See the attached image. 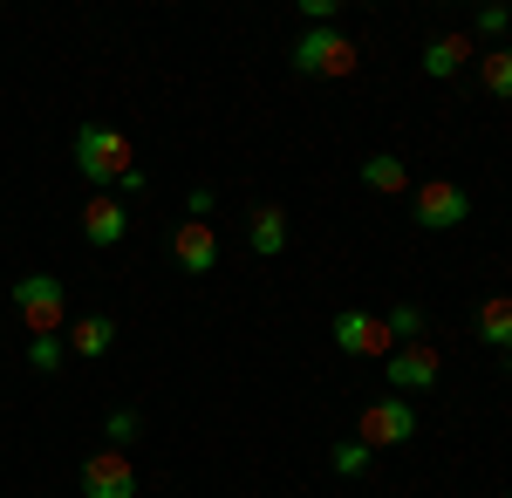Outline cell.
Masks as SVG:
<instances>
[{
    "instance_id": "9c48e42d",
    "label": "cell",
    "mask_w": 512,
    "mask_h": 498,
    "mask_svg": "<svg viewBox=\"0 0 512 498\" xmlns=\"http://www.w3.org/2000/svg\"><path fill=\"white\" fill-rule=\"evenodd\" d=\"M171 260H178V273H192V280L219 273V232L198 226V219H185V226L171 232Z\"/></svg>"
},
{
    "instance_id": "8992f818",
    "label": "cell",
    "mask_w": 512,
    "mask_h": 498,
    "mask_svg": "<svg viewBox=\"0 0 512 498\" xmlns=\"http://www.w3.org/2000/svg\"><path fill=\"white\" fill-rule=\"evenodd\" d=\"M335 348H342V355H362V362H383L396 342H390V328H383V314L342 307V314H335Z\"/></svg>"
},
{
    "instance_id": "6da1fadb",
    "label": "cell",
    "mask_w": 512,
    "mask_h": 498,
    "mask_svg": "<svg viewBox=\"0 0 512 498\" xmlns=\"http://www.w3.org/2000/svg\"><path fill=\"white\" fill-rule=\"evenodd\" d=\"M287 62H294V76H308V82H349L362 69V48L342 28H308V35H294Z\"/></svg>"
},
{
    "instance_id": "7402d4cb",
    "label": "cell",
    "mask_w": 512,
    "mask_h": 498,
    "mask_svg": "<svg viewBox=\"0 0 512 498\" xmlns=\"http://www.w3.org/2000/svg\"><path fill=\"white\" fill-rule=\"evenodd\" d=\"M506 28H512V7H499V0L478 7V35H506Z\"/></svg>"
},
{
    "instance_id": "d4e9b609",
    "label": "cell",
    "mask_w": 512,
    "mask_h": 498,
    "mask_svg": "<svg viewBox=\"0 0 512 498\" xmlns=\"http://www.w3.org/2000/svg\"><path fill=\"white\" fill-rule=\"evenodd\" d=\"M506 498H512V492H506Z\"/></svg>"
},
{
    "instance_id": "9a60e30c",
    "label": "cell",
    "mask_w": 512,
    "mask_h": 498,
    "mask_svg": "<svg viewBox=\"0 0 512 498\" xmlns=\"http://www.w3.org/2000/svg\"><path fill=\"white\" fill-rule=\"evenodd\" d=\"M69 348H76L82 362H103V355L117 348V321H110V314H82L76 328H69Z\"/></svg>"
},
{
    "instance_id": "3957f363",
    "label": "cell",
    "mask_w": 512,
    "mask_h": 498,
    "mask_svg": "<svg viewBox=\"0 0 512 498\" xmlns=\"http://www.w3.org/2000/svg\"><path fill=\"white\" fill-rule=\"evenodd\" d=\"M7 301L21 307L28 335H55V328L69 321V294H62V280H55V273H21Z\"/></svg>"
},
{
    "instance_id": "d6986e66",
    "label": "cell",
    "mask_w": 512,
    "mask_h": 498,
    "mask_svg": "<svg viewBox=\"0 0 512 498\" xmlns=\"http://www.w3.org/2000/svg\"><path fill=\"white\" fill-rule=\"evenodd\" d=\"M328 464H335V471H342V478H362V471H369V464H376V451H369V444H355V437H342V444H335V451H328Z\"/></svg>"
},
{
    "instance_id": "4fadbf2b",
    "label": "cell",
    "mask_w": 512,
    "mask_h": 498,
    "mask_svg": "<svg viewBox=\"0 0 512 498\" xmlns=\"http://www.w3.org/2000/svg\"><path fill=\"white\" fill-rule=\"evenodd\" d=\"M246 246H253L260 260H280V253H287V212H280V205H253V219H246Z\"/></svg>"
},
{
    "instance_id": "603a6c76",
    "label": "cell",
    "mask_w": 512,
    "mask_h": 498,
    "mask_svg": "<svg viewBox=\"0 0 512 498\" xmlns=\"http://www.w3.org/2000/svg\"><path fill=\"white\" fill-rule=\"evenodd\" d=\"M301 21L308 28H335V0H301Z\"/></svg>"
},
{
    "instance_id": "277c9868",
    "label": "cell",
    "mask_w": 512,
    "mask_h": 498,
    "mask_svg": "<svg viewBox=\"0 0 512 498\" xmlns=\"http://www.w3.org/2000/svg\"><path fill=\"white\" fill-rule=\"evenodd\" d=\"M410 437H417V403L410 396H383L355 417V444H369V451H396Z\"/></svg>"
},
{
    "instance_id": "44dd1931",
    "label": "cell",
    "mask_w": 512,
    "mask_h": 498,
    "mask_svg": "<svg viewBox=\"0 0 512 498\" xmlns=\"http://www.w3.org/2000/svg\"><path fill=\"white\" fill-rule=\"evenodd\" d=\"M212 212H219V192H212V185H192V192H185V219L212 226Z\"/></svg>"
},
{
    "instance_id": "2e32d148",
    "label": "cell",
    "mask_w": 512,
    "mask_h": 498,
    "mask_svg": "<svg viewBox=\"0 0 512 498\" xmlns=\"http://www.w3.org/2000/svg\"><path fill=\"white\" fill-rule=\"evenodd\" d=\"M383 328H390L396 348H403V342H424V335H431V314H424L417 301H403V307H390V314H383Z\"/></svg>"
},
{
    "instance_id": "e0dca14e",
    "label": "cell",
    "mask_w": 512,
    "mask_h": 498,
    "mask_svg": "<svg viewBox=\"0 0 512 498\" xmlns=\"http://www.w3.org/2000/svg\"><path fill=\"white\" fill-rule=\"evenodd\" d=\"M478 82H485L499 103H512V48H492V55L478 62Z\"/></svg>"
},
{
    "instance_id": "7c38bea8",
    "label": "cell",
    "mask_w": 512,
    "mask_h": 498,
    "mask_svg": "<svg viewBox=\"0 0 512 498\" xmlns=\"http://www.w3.org/2000/svg\"><path fill=\"white\" fill-rule=\"evenodd\" d=\"M478 342L492 348V355H506V369H512V294H492V301H478Z\"/></svg>"
},
{
    "instance_id": "ba28073f",
    "label": "cell",
    "mask_w": 512,
    "mask_h": 498,
    "mask_svg": "<svg viewBox=\"0 0 512 498\" xmlns=\"http://www.w3.org/2000/svg\"><path fill=\"white\" fill-rule=\"evenodd\" d=\"M82 239H89L96 253L123 246V239H130V212H123V198H110V192L82 198Z\"/></svg>"
},
{
    "instance_id": "7a4b0ae2",
    "label": "cell",
    "mask_w": 512,
    "mask_h": 498,
    "mask_svg": "<svg viewBox=\"0 0 512 498\" xmlns=\"http://www.w3.org/2000/svg\"><path fill=\"white\" fill-rule=\"evenodd\" d=\"M130 164H137V151H130L123 130H110V123H82L76 130V171L89 178V192H117V178Z\"/></svg>"
},
{
    "instance_id": "cb8c5ba5",
    "label": "cell",
    "mask_w": 512,
    "mask_h": 498,
    "mask_svg": "<svg viewBox=\"0 0 512 498\" xmlns=\"http://www.w3.org/2000/svg\"><path fill=\"white\" fill-rule=\"evenodd\" d=\"M137 192H144V164H130V171L117 178V192H110V198H137Z\"/></svg>"
},
{
    "instance_id": "30bf717a",
    "label": "cell",
    "mask_w": 512,
    "mask_h": 498,
    "mask_svg": "<svg viewBox=\"0 0 512 498\" xmlns=\"http://www.w3.org/2000/svg\"><path fill=\"white\" fill-rule=\"evenodd\" d=\"M437 348L431 342H403V348H390L383 355V376H390L396 389H437Z\"/></svg>"
},
{
    "instance_id": "5bb4252c",
    "label": "cell",
    "mask_w": 512,
    "mask_h": 498,
    "mask_svg": "<svg viewBox=\"0 0 512 498\" xmlns=\"http://www.w3.org/2000/svg\"><path fill=\"white\" fill-rule=\"evenodd\" d=\"M362 185H369V192H383V198H410V164L390 157V151L362 157Z\"/></svg>"
},
{
    "instance_id": "ac0fdd59",
    "label": "cell",
    "mask_w": 512,
    "mask_h": 498,
    "mask_svg": "<svg viewBox=\"0 0 512 498\" xmlns=\"http://www.w3.org/2000/svg\"><path fill=\"white\" fill-rule=\"evenodd\" d=\"M62 362H69V348H62V335H35V342H28V369H35V376H55Z\"/></svg>"
},
{
    "instance_id": "8fae6325",
    "label": "cell",
    "mask_w": 512,
    "mask_h": 498,
    "mask_svg": "<svg viewBox=\"0 0 512 498\" xmlns=\"http://www.w3.org/2000/svg\"><path fill=\"white\" fill-rule=\"evenodd\" d=\"M424 76L431 82H458L465 69H472V35H437V41H424Z\"/></svg>"
},
{
    "instance_id": "5b68a950",
    "label": "cell",
    "mask_w": 512,
    "mask_h": 498,
    "mask_svg": "<svg viewBox=\"0 0 512 498\" xmlns=\"http://www.w3.org/2000/svg\"><path fill=\"white\" fill-rule=\"evenodd\" d=\"M410 219H417L424 232H458L465 219H472V192L451 185V178H431V185L410 192Z\"/></svg>"
},
{
    "instance_id": "52a82bcc",
    "label": "cell",
    "mask_w": 512,
    "mask_h": 498,
    "mask_svg": "<svg viewBox=\"0 0 512 498\" xmlns=\"http://www.w3.org/2000/svg\"><path fill=\"white\" fill-rule=\"evenodd\" d=\"M82 498H137V464L123 458V451H96V458L82 464Z\"/></svg>"
},
{
    "instance_id": "ffe728a7",
    "label": "cell",
    "mask_w": 512,
    "mask_h": 498,
    "mask_svg": "<svg viewBox=\"0 0 512 498\" xmlns=\"http://www.w3.org/2000/svg\"><path fill=\"white\" fill-rule=\"evenodd\" d=\"M137 430H144V417H137V410H110V417H103V437H110V451L137 444Z\"/></svg>"
}]
</instances>
